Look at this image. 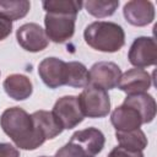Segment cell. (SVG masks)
I'll use <instances>...</instances> for the list:
<instances>
[{
  "mask_svg": "<svg viewBox=\"0 0 157 157\" xmlns=\"http://www.w3.org/2000/svg\"><path fill=\"white\" fill-rule=\"evenodd\" d=\"M52 113L63 129H72L83 120L78 99L75 96H65L58 99Z\"/></svg>",
  "mask_w": 157,
  "mask_h": 157,
  "instance_id": "obj_5",
  "label": "cell"
},
{
  "mask_svg": "<svg viewBox=\"0 0 157 157\" xmlns=\"http://www.w3.org/2000/svg\"><path fill=\"white\" fill-rule=\"evenodd\" d=\"M18 44L27 52H40L47 48L49 39L45 31L37 23H26L16 32Z\"/></svg>",
  "mask_w": 157,
  "mask_h": 157,
  "instance_id": "obj_8",
  "label": "cell"
},
{
  "mask_svg": "<svg viewBox=\"0 0 157 157\" xmlns=\"http://www.w3.org/2000/svg\"><path fill=\"white\" fill-rule=\"evenodd\" d=\"M5 92L16 101L26 99L32 93V82L25 75L12 74L7 76L4 81Z\"/></svg>",
  "mask_w": 157,
  "mask_h": 157,
  "instance_id": "obj_14",
  "label": "cell"
},
{
  "mask_svg": "<svg viewBox=\"0 0 157 157\" xmlns=\"http://www.w3.org/2000/svg\"><path fill=\"white\" fill-rule=\"evenodd\" d=\"M124 16L126 21L134 26H146L155 18V9L151 1L132 0L125 4Z\"/></svg>",
  "mask_w": 157,
  "mask_h": 157,
  "instance_id": "obj_13",
  "label": "cell"
},
{
  "mask_svg": "<svg viewBox=\"0 0 157 157\" xmlns=\"http://www.w3.org/2000/svg\"><path fill=\"white\" fill-rule=\"evenodd\" d=\"M43 7L45 11L48 10H56V11H65L76 13L81 10L83 2L82 1H74V0H55V1H43Z\"/></svg>",
  "mask_w": 157,
  "mask_h": 157,
  "instance_id": "obj_21",
  "label": "cell"
},
{
  "mask_svg": "<svg viewBox=\"0 0 157 157\" xmlns=\"http://www.w3.org/2000/svg\"><path fill=\"white\" fill-rule=\"evenodd\" d=\"M0 125L4 132L23 150H34L44 141V136L36 128L32 117L20 107L7 108L0 118Z\"/></svg>",
  "mask_w": 157,
  "mask_h": 157,
  "instance_id": "obj_1",
  "label": "cell"
},
{
  "mask_svg": "<svg viewBox=\"0 0 157 157\" xmlns=\"http://www.w3.org/2000/svg\"><path fill=\"white\" fill-rule=\"evenodd\" d=\"M83 117L103 118L110 110V101L105 90L88 83L77 97Z\"/></svg>",
  "mask_w": 157,
  "mask_h": 157,
  "instance_id": "obj_3",
  "label": "cell"
},
{
  "mask_svg": "<svg viewBox=\"0 0 157 157\" xmlns=\"http://www.w3.org/2000/svg\"><path fill=\"white\" fill-rule=\"evenodd\" d=\"M90 81L88 83L101 87L103 90L115 88L119 83L121 71L119 66L110 61H99L96 63L88 71Z\"/></svg>",
  "mask_w": 157,
  "mask_h": 157,
  "instance_id": "obj_7",
  "label": "cell"
},
{
  "mask_svg": "<svg viewBox=\"0 0 157 157\" xmlns=\"http://www.w3.org/2000/svg\"><path fill=\"white\" fill-rule=\"evenodd\" d=\"M29 7H31V4L29 1H26V0L0 1V15L12 22L25 17L29 11Z\"/></svg>",
  "mask_w": 157,
  "mask_h": 157,
  "instance_id": "obj_19",
  "label": "cell"
},
{
  "mask_svg": "<svg viewBox=\"0 0 157 157\" xmlns=\"http://www.w3.org/2000/svg\"><path fill=\"white\" fill-rule=\"evenodd\" d=\"M40 157H47V156H40Z\"/></svg>",
  "mask_w": 157,
  "mask_h": 157,
  "instance_id": "obj_25",
  "label": "cell"
},
{
  "mask_svg": "<svg viewBox=\"0 0 157 157\" xmlns=\"http://www.w3.org/2000/svg\"><path fill=\"white\" fill-rule=\"evenodd\" d=\"M38 74L49 88L66 85L67 63L58 58H45L38 66Z\"/></svg>",
  "mask_w": 157,
  "mask_h": 157,
  "instance_id": "obj_9",
  "label": "cell"
},
{
  "mask_svg": "<svg viewBox=\"0 0 157 157\" xmlns=\"http://www.w3.org/2000/svg\"><path fill=\"white\" fill-rule=\"evenodd\" d=\"M151 86V76L144 69H131L120 76L118 87L128 96L145 93Z\"/></svg>",
  "mask_w": 157,
  "mask_h": 157,
  "instance_id": "obj_11",
  "label": "cell"
},
{
  "mask_svg": "<svg viewBox=\"0 0 157 157\" xmlns=\"http://www.w3.org/2000/svg\"><path fill=\"white\" fill-rule=\"evenodd\" d=\"M0 157H20V153L12 145L0 144Z\"/></svg>",
  "mask_w": 157,
  "mask_h": 157,
  "instance_id": "obj_24",
  "label": "cell"
},
{
  "mask_svg": "<svg viewBox=\"0 0 157 157\" xmlns=\"http://www.w3.org/2000/svg\"><path fill=\"white\" fill-rule=\"evenodd\" d=\"M76 13L48 10L44 17L45 34L48 39L55 43H63L70 39L75 31Z\"/></svg>",
  "mask_w": 157,
  "mask_h": 157,
  "instance_id": "obj_4",
  "label": "cell"
},
{
  "mask_svg": "<svg viewBox=\"0 0 157 157\" xmlns=\"http://www.w3.org/2000/svg\"><path fill=\"white\" fill-rule=\"evenodd\" d=\"M115 136L120 144L119 146L129 150L142 151L147 146V139L141 129H135L131 131H117Z\"/></svg>",
  "mask_w": 157,
  "mask_h": 157,
  "instance_id": "obj_17",
  "label": "cell"
},
{
  "mask_svg": "<svg viewBox=\"0 0 157 157\" xmlns=\"http://www.w3.org/2000/svg\"><path fill=\"white\" fill-rule=\"evenodd\" d=\"M71 142L81 147L90 157H94L104 147V135L101 130L96 128H87L83 130L76 131L71 139Z\"/></svg>",
  "mask_w": 157,
  "mask_h": 157,
  "instance_id": "obj_12",
  "label": "cell"
},
{
  "mask_svg": "<svg viewBox=\"0 0 157 157\" xmlns=\"http://www.w3.org/2000/svg\"><path fill=\"white\" fill-rule=\"evenodd\" d=\"M12 31V22L0 15V40L5 39Z\"/></svg>",
  "mask_w": 157,
  "mask_h": 157,
  "instance_id": "obj_23",
  "label": "cell"
},
{
  "mask_svg": "<svg viewBox=\"0 0 157 157\" xmlns=\"http://www.w3.org/2000/svg\"><path fill=\"white\" fill-rule=\"evenodd\" d=\"M119 6V1H97L90 0L85 2V7L88 13L94 17H107L115 12L117 7Z\"/></svg>",
  "mask_w": 157,
  "mask_h": 157,
  "instance_id": "obj_20",
  "label": "cell"
},
{
  "mask_svg": "<svg viewBox=\"0 0 157 157\" xmlns=\"http://www.w3.org/2000/svg\"><path fill=\"white\" fill-rule=\"evenodd\" d=\"M90 75L88 70L82 63L70 61L67 63V76H66V86L71 87H85L88 85Z\"/></svg>",
  "mask_w": 157,
  "mask_h": 157,
  "instance_id": "obj_18",
  "label": "cell"
},
{
  "mask_svg": "<svg viewBox=\"0 0 157 157\" xmlns=\"http://www.w3.org/2000/svg\"><path fill=\"white\" fill-rule=\"evenodd\" d=\"M83 37L91 48L105 53L118 52L125 43L123 28L114 22H92L86 27Z\"/></svg>",
  "mask_w": 157,
  "mask_h": 157,
  "instance_id": "obj_2",
  "label": "cell"
},
{
  "mask_svg": "<svg viewBox=\"0 0 157 157\" xmlns=\"http://www.w3.org/2000/svg\"><path fill=\"white\" fill-rule=\"evenodd\" d=\"M108 157H144V155L141 151L129 150L123 146H117L110 151Z\"/></svg>",
  "mask_w": 157,
  "mask_h": 157,
  "instance_id": "obj_22",
  "label": "cell"
},
{
  "mask_svg": "<svg viewBox=\"0 0 157 157\" xmlns=\"http://www.w3.org/2000/svg\"><path fill=\"white\" fill-rule=\"evenodd\" d=\"M110 121L117 131H131L139 129L141 124H144L142 117L139 110L135 107L124 102L120 107L113 110Z\"/></svg>",
  "mask_w": 157,
  "mask_h": 157,
  "instance_id": "obj_10",
  "label": "cell"
},
{
  "mask_svg": "<svg viewBox=\"0 0 157 157\" xmlns=\"http://www.w3.org/2000/svg\"><path fill=\"white\" fill-rule=\"evenodd\" d=\"M129 61L137 69L155 65L157 61V45L151 37L136 38L129 50Z\"/></svg>",
  "mask_w": 157,
  "mask_h": 157,
  "instance_id": "obj_6",
  "label": "cell"
},
{
  "mask_svg": "<svg viewBox=\"0 0 157 157\" xmlns=\"http://www.w3.org/2000/svg\"><path fill=\"white\" fill-rule=\"evenodd\" d=\"M124 103H128L139 110V113L142 117L144 124L152 121L156 115V102L153 97L147 93H137V94L126 96V98L124 99Z\"/></svg>",
  "mask_w": 157,
  "mask_h": 157,
  "instance_id": "obj_16",
  "label": "cell"
},
{
  "mask_svg": "<svg viewBox=\"0 0 157 157\" xmlns=\"http://www.w3.org/2000/svg\"><path fill=\"white\" fill-rule=\"evenodd\" d=\"M31 117L33 119L36 128L40 131V134L44 136L45 140L54 139L55 136H58L64 130L52 112L37 110L33 114H31Z\"/></svg>",
  "mask_w": 157,
  "mask_h": 157,
  "instance_id": "obj_15",
  "label": "cell"
}]
</instances>
